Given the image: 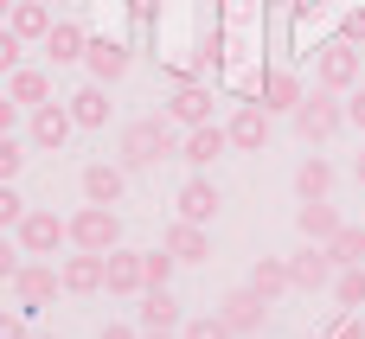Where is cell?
<instances>
[{"instance_id":"9c48e42d","label":"cell","mask_w":365,"mask_h":339,"mask_svg":"<svg viewBox=\"0 0 365 339\" xmlns=\"http://www.w3.org/2000/svg\"><path fill=\"white\" fill-rule=\"evenodd\" d=\"M77 186H83V205H122V192H128V167H122V160H90Z\"/></svg>"},{"instance_id":"7dc6e473","label":"cell","mask_w":365,"mask_h":339,"mask_svg":"<svg viewBox=\"0 0 365 339\" xmlns=\"http://www.w3.org/2000/svg\"><path fill=\"white\" fill-rule=\"evenodd\" d=\"M45 6H58V0H45Z\"/></svg>"},{"instance_id":"74e56055","label":"cell","mask_w":365,"mask_h":339,"mask_svg":"<svg viewBox=\"0 0 365 339\" xmlns=\"http://www.w3.org/2000/svg\"><path fill=\"white\" fill-rule=\"evenodd\" d=\"M346 122L365 135V83H359V90H346Z\"/></svg>"},{"instance_id":"e575fe53","label":"cell","mask_w":365,"mask_h":339,"mask_svg":"<svg viewBox=\"0 0 365 339\" xmlns=\"http://www.w3.org/2000/svg\"><path fill=\"white\" fill-rule=\"evenodd\" d=\"M26 212H32V205L19 199V186H0V231H13V224H19Z\"/></svg>"},{"instance_id":"7402d4cb","label":"cell","mask_w":365,"mask_h":339,"mask_svg":"<svg viewBox=\"0 0 365 339\" xmlns=\"http://www.w3.org/2000/svg\"><path fill=\"white\" fill-rule=\"evenodd\" d=\"M302 96H308V90H302L295 71H269V77H263V109H269V115H295Z\"/></svg>"},{"instance_id":"4dcf8cb0","label":"cell","mask_w":365,"mask_h":339,"mask_svg":"<svg viewBox=\"0 0 365 339\" xmlns=\"http://www.w3.org/2000/svg\"><path fill=\"white\" fill-rule=\"evenodd\" d=\"M26 160H32V154H26V141H19V135H0V186H13Z\"/></svg>"},{"instance_id":"ab89813d","label":"cell","mask_w":365,"mask_h":339,"mask_svg":"<svg viewBox=\"0 0 365 339\" xmlns=\"http://www.w3.org/2000/svg\"><path fill=\"white\" fill-rule=\"evenodd\" d=\"M13 115H19V103H13V96H0V135H13Z\"/></svg>"},{"instance_id":"44dd1931","label":"cell","mask_w":365,"mask_h":339,"mask_svg":"<svg viewBox=\"0 0 365 339\" xmlns=\"http://www.w3.org/2000/svg\"><path fill=\"white\" fill-rule=\"evenodd\" d=\"M83 45H90V32H83L77 19H58V26L45 32V58H51V64H83Z\"/></svg>"},{"instance_id":"ee69618b","label":"cell","mask_w":365,"mask_h":339,"mask_svg":"<svg viewBox=\"0 0 365 339\" xmlns=\"http://www.w3.org/2000/svg\"><path fill=\"white\" fill-rule=\"evenodd\" d=\"M141 339H180V333H141Z\"/></svg>"},{"instance_id":"60d3db41","label":"cell","mask_w":365,"mask_h":339,"mask_svg":"<svg viewBox=\"0 0 365 339\" xmlns=\"http://www.w3.org/2000/svg\"><path fill=\"white\" fill-rule=\"evenodd\" d=\"M96 339H141V333H135V327H115V320H109V327H103Z\"/></svg>"},{"instance_id":"bcb514c9","label":"cell","mask_w":365,"mask_h":339,"mask_svg":"<svg viewBox=\"0 0 365 339\" xmlns=\"http://www.w3.org/2000/svg\"><path fill=\"white\" fill-rule=\"evenodd\" d=\"M32 339H51V333H32Z\"/></svg>"},{"instance_id":"8992f818","label":"cell","mask_w":365,"mask_h":339,"mask_svg":"<svg viewBox=\"0 0 365 339\" xmlns=\"http://www.w3.org/2000/svg\"><path fill=\"white\" fill-rule=\"evenodd\" d=\"M13 295H19V314H38V308H51V301L64 295V282H58V263H45V256H26V269L13 276Z\"/></svg>"},{"instance_id":"ba28073f","label":"cell","mask_w":365,"mask_h":339,"mask_svg":"<svg viewBox=\"0 0 365 339\" xmlns=\"http://www.w3.org/2000/svg\"><path fill=\"white\" fill-rule=\"evenodd\" d=\"M71 103H38L32 109V122H26V147H38V154H58L64 141H71Z\"/></svg>"},{"instance_id":"2e32d148","label":"cell","mask_w":365,"mask_h":339,"mask_svg":"<svg viewBox=\"0 0 365 339\" xmlns=\"http://www.w3.org/2000/svg\"><path fill=\"white\" fill-rule=\"evenodd\" d=\"M58 282H64V295H103V256L96 250H71L58 263Z\"/></svg>"},{"instance_id":"836d02e7","label":"cell","mask_w":365,"mask_h":339,"mask_svg":"<svg viewBox=\"0 0 365 339\" xmlns=\"http://www.w3.org/2000/svg\"><path fill=\"white\" fill-rule=\"evenodd\" d=\"M19 269H26V250H19V237H13V231H0V282H13Z\"/></svg>"},{"instance_id":"8d00e7d4","label":"cell","mask_w":365,"mask_h":339,"mask_svg":"<svg viewBox=\"0 0 365 339\" xmlns=\"http://www.w3.org/2000/svg\"><path fill=\"white\" fill-rule=\"evenodd\" d=\"M0 339H32V327H26V314L0 308Z\"/></svg>"},{"instance_id":"f1b7e54d","label":"cell","mask_w":365,"mask_h":339,"mask_svg":"<svg viewBox=\"0 0 365 339\" xmlns=\"http://www.w3.org/2000/svg\"><path fill=\"white\" fill-rule=\"evenodd\" d=\"M334 301H340L346 314H365V269H340V276H334Z\"/></svg>"},{"instance_id":"ffe728a7","label":"cell","mask_w":365,"mask_h":339,"mask_svg":"<svg viewBox=\"0 0 365 339\" xmlns=\"http://www.w3.org/2000/svg\"><path fill=\"white\" fill-rule=\"evenodd\" d=\"M160 244L173 250V263H205V256H212V237H205V224H186V218H173Z\"/></svg>"},{"instance_id":"4fadbf2b","label":"cell","mask_w":365,"mask_h":339,"mask_svg":"<svg viewBox=\"0 0 365 339\" xmlns=\"http://www.w3.org/2000/svg\"><path fill=\"white\" fill-rule=\"evenodd\" d=\"M225 135H231L237 154H263V147H269V109H263V103H244V109L225 122Z\"/></svg>"},{"instance_id":"7a4b0ae2","label":"cell","mask_w":365,"mask_h":339,"mask_svg":"<svg viewBox=\"0 0 365 339\" xmlns=\"http://www.w3.org/2000/svg\"><path fill=\"white\" fill-rule=\"evenodd\" d=\"M314 83L334 90V96L359 90V83H365V51H359V45H346V38H327V45L314 51Z\"/></svg>"},{"instance_id":"6da1fadb","label":"cell","mask_w":365,"mask_h":339,"mask_svg":"<svg viewBox=\"0 0 365 339\" xmlns=\"http://www.w3.org/2000/svg\"><path fill=\"white\" fill-rule=\"evenodd\" d=\"M180 135H186V128H173V122H167V109H160V115H141V122H128V128H122V147H115V160H122L128 173H141V167H160L167 154H180Z\"/></svg>"},{"instance_id":"cb8c5ba5","label":"cell","mask_w":365,"mask_h":339,"mask_svg":"<svg viewBox=\"0 0 365 339\" xmlns=\"http://www.w3.org/2000/svg\"><path fill=\"white\" fill-rule=\"evenodd\" d=\"M250 288H257L263 301H282V295L295 288V276H289V256H257V269H250Z\"/></svg>"},{"instance_id":"4316f807","label":"cell","mask_w":365,"mask_h":339,"mask_svg":"<svg viewBox=\"0 0 365 339\" xmlns=\"http://www.w3.org/2000/svg\"><path fill=\"white\" fill-rule=\"evenodd\" d=\"M334 179H340V173H334V160H327V154H308V160L295 167V192H302V199H327V192H334Z\"/></svg>"},{"instance_id":"7c38bea8","label":"cell","mask_w":365,"mask_h":339,"mask_svg":"<svg viewBox=\"0 0 365 339\" xmlns=\"http://www.w3.org/2000/svg\"><path fill=\"white\" fill-rule=\"evenodd\" d=\"M167 122H173V128H205V122H212V90H205V83H173Z\"/></svg>"},{"instance_id":"f546056e","label":"cell","mask_w":365,"mask_h":339,"mask_svg":"<svg viewBox=\"0 0 365 339\" xmlns=\"http://www.w3.org/2000/svg\"><path fill=\"white\" fill-rule=\"evenodd\" d=\"M173 269H180V263H173V250H167V244H160V250H141V276H148V288H167V282H173Z\"/></svg>"},{"instance_id":"277c9868","label":"cell","mask_w":365,"mask_h":339,"mask_svg":"<svg viewBox=\"0 0 365 339\" xmlns=\"http://www.w3.org/2000/svg\"><path fill=\"white\" fill-rule=\"evenodd\" d=\"M64 224H71V250H96V256H109V250L122 244V218H115V205H83V212H71Z\"/></svg>"},{"instance_id":"603a6c76","label":"cell","mask_w":365,"mask_h":339,"mask_svg":"<svg viewBox=\"0 0 365 339\" xmlns=\"http://www.w3.org/2000/svg\"><path fill=\"white\" fill-rule=\"evenodd\" d=\"M71 103V122L77 128H103L109 122V83H83L77 96H64Z\"/></svg>"},{"instance_id":"1f68e13d","label":"cell","mask_w":365,"mask_h":339,"mask_svg":"<svg viewBox=\"0 0 365 339\" xmlns=\"http://www.w3.org/2000/svg\"><path fill=\"white\" fill-rule=\"evenodd\" d=\"M19 58H26V38H19L13 26H0V77H13V71H19Z\"/></svg>"},{"instance_id":"30bf717a","label":"cell","mask_w":365,"mask_h":339,"mask_svg":"<svg viewBox=\"0 0 365 339\" xmlns=\"http://www.w3.org/2000/svg\"><path fill=\"white\" fill-rule=\"evenodd\" d=\"M289 276H295V288L302 295H321V288H334V256H327V244H302L295 256H289Z\"/></svg>"},{"instance_id":"ac0fdd59","label":"cell","mask_w":365,"mask_h":339,"mask_svg":"<svg viewBox=\"0 0 365 339\" xmlns=\"http://www.w3.org/2000/svg\"><path fill=\"white\" fill-rule=\"evenodd\" d=\"M340 224H346V218L334 212V199H302V212H295V231H302L308 244H334Z\"/></svg>"},{"instance_id":"7bdbcfd3","label":"cell","mask_w":365,"mask_h":339,"mask_svg":"<svg viewBox=\"0 0 365 339\" xmlns=\"http://www.w3.org/2000/svg\"><path fill=\"white\" fill-rule=\"evenodd\" d=\"M6 13H13V0H0V26H6Z\"/></svg>"},{"instance_id":"52a82bcc","label":"cell","mask_w":365,"mask_h":339,"mask_svg":"<svg viewBox=\"0 0 365 339\" xmlns=\"http://www.w3.org/2000/svg\"><path fill=\"white\" fill-rule=\"evenodd\" d=\"M269 308H276V301H263V295L244 282V288H231V295L218 301V320H225L237 339H257V333H263V320H269Z\"/></svg>"},{"instance_id":"5b68a950","label":"cell","mask_w":365,"mask_h":339,"mask_svg":"<svg viewBox=\"0 0 365 339\" xmlns=\"http://www.w3.org/2000/svg\"><path fill=\"white\" fill-rule=\"evenodd\" d=\"M13 237H19V250H26V256H58V244H71V224H64L58 212L32 205V212L13 224Z\"/></svg>"},{"instance_id":"d6a6232c","label":"cell","mask_w":365,"mask_h":339,"mask_svg":"<svg viewBox=\"0 0 365 339\" xmlns=\"http://www.w3.org/2000/svg\"><path fill=\"white\" fill-rule=\"evenodd\" d=\"M180 339H237V333H231L218 314H199V320H186V327H180Z\"/></svg>"},{"instance_id":"d6986e66","label":"cell","mask_w":365,"mask_h":339,"mask_svg":"<svg viewBox=\"0 0 365 339\" xmlns=\"http://www.w3.org/2000/svg\"><path fill=\"white\" fill-rule=\"evenodd\" d=\"M180 301L173 288H141V333H180Z\"/></svg>"},{"instance_id":"9a60e30c","label":"cell","mask_w":365,"mask_h":339,"mask_svg":"<svg viewBox=\"0 0 365 339\" xmlns=\"http://www.w3.org/2000/svg\"><path fill=\"white\" fill-rule=\"evenodd\" d=\"M173 205H180V218H186V224H212V218H218V205H225V192H218L205 173H192V179L180 186V199H173Z\"/></svg>"},{"instance_id":"d4e9b609","label":"cell","mask_w":365,"mask_h":339,"mask_svg":"<svg viewBox=\"0 0 365 339\" xmlns=\"http://www.w3.org/2000/svg\"><path fill=\"white\" fill-rule=\"evenodd\" d=\"M6 26H13V32L26 38V45H32V38L45 45V32H51L58 19H51V6H45V0H13V13H6Z\"/></svg>"},{"instance_id":"b9f144b4","label":"cell","mask_w":365,"mask_h":339,"mask_svg":"<svg viewBox=\"0 0 365 339\" xmlns=\"http://www.w3.org/2000/svg\"><path fill=\"white\" fill-rule=\"evenodd\" d=\"M353 179H359V186H365V154H359V160H353Z\"/></svg>"},{"instance_id":"83f0119b","label":"cell","mask_w":365,"mask_h":339,"mask_svg":"<svg viewBox=\"0 0 365 339\" xmlns=\"http://www.w3.org/2000/svg\"><path fill=\"white\" fill-rule=\"evenodd\" d=\"M327 256H334V269H365V224H340Z\"/></svg>"},{"instance_id":"8fae6325","label":"cell","mask_w":365,"mask_h":339,"mask_svg":"<svg viewBox=\"0 0 365 339\" xmlns=\"http://www.w3.org/2000/svg\"><path fill=\"white\" fill-rule=\"evenodd\" d=\"M103 288L109 295H122V301H141V288H148V276H141V250H109L103 256Z\"/></svg>"},{"instance_id":"5bb4252c","label":"cell","mask_w":365,"mask_h":339,"mask_svg":"<svg viewBox=\"0 0 365 339\" xmlns=\"http://www.w3.org/2000/svg\"><path fill=\"white\" fill-rule=\"evenodd\" d=\"M225 147H231V135H225L218 122H205V128H186V135H180V160H186L192 173H205Z\"/></svg>"},{"instance_id":"484cf974","label":"cell","mask_w":365,"mask_h":339,"mask_svg":"<svg viewBox=\"0 0 365 339\" xmlns=\"http://www.w3.org/2000/svg\"><path fill=\"white\" fill-rule=\"evenodd\" d=\"M6 96H13L19 109H38V103H51V77L32 71V64H19V71L6 77Z\"/></svg>"},{"instance_id":"f6af8a7d","label":"cell","mask_w":365,"mask_h":339,"mask_svg":"<svg viewBox=\"0 0 365 339\" xmlns=\"http://www.w3.org/2000/svg\"><path fill=\"white\" fill-rule=\"evenodd\" d=\"M269 6H289V0H269Z\"/></svg>"},{"instance_id":"f35d334b","label":"cell","mask_w":365,"mask_h":339,"mask_svg":"<svg viewBox=\"0 0 365 339\" xmlns=\"http://www.w3.org/2000/svg\"><path fill=\"white\" fill-rule=\"evenodd\" d=\"M334 339H365V314H353V320H340V333Z\"/></svg>"},{"instance_id":"3957f363","label":"cell","mask_w":365,"mask_h":339,"mask_svg":"<svg viewBox=\"0 0 365 339\" xmlns=\"http://www.w3.org/2000/svg\"><path fill=\"white\" fill-rule=\"evenodd\" d=\"M340 128H346V96H334V90H314V96H302V109H295V135H302L308 147L334 141Z\"/></svg>"},{"instance_id":"d590c367","label":"cell","mask_w":365,"mask_h":339,"mask_svg":"<svg viewBox=\"0 0 365 339\" xmlns=\"http://www.w3.org/2000/svg\"><path fill=\"white\" fill-rule=\"evenodd\" d=\"M340 38H346V45H365V6H346V19H340Z\"/></svg>"},{"instance_id":"e0dca14e","label":"cell","mask_w":365,"mask_h":339,"mask_svg":"<svg viewBox=\"0 0 365 339\" xmlns=\"http://www.w3.org/2000/svg\"><path fill=\"white\" fill-rule=\"evenodd\" d=\"M83 71H90V83H115L128 71V45L122 38H90L83 45Z\"/></svg>"}]
</instances>
